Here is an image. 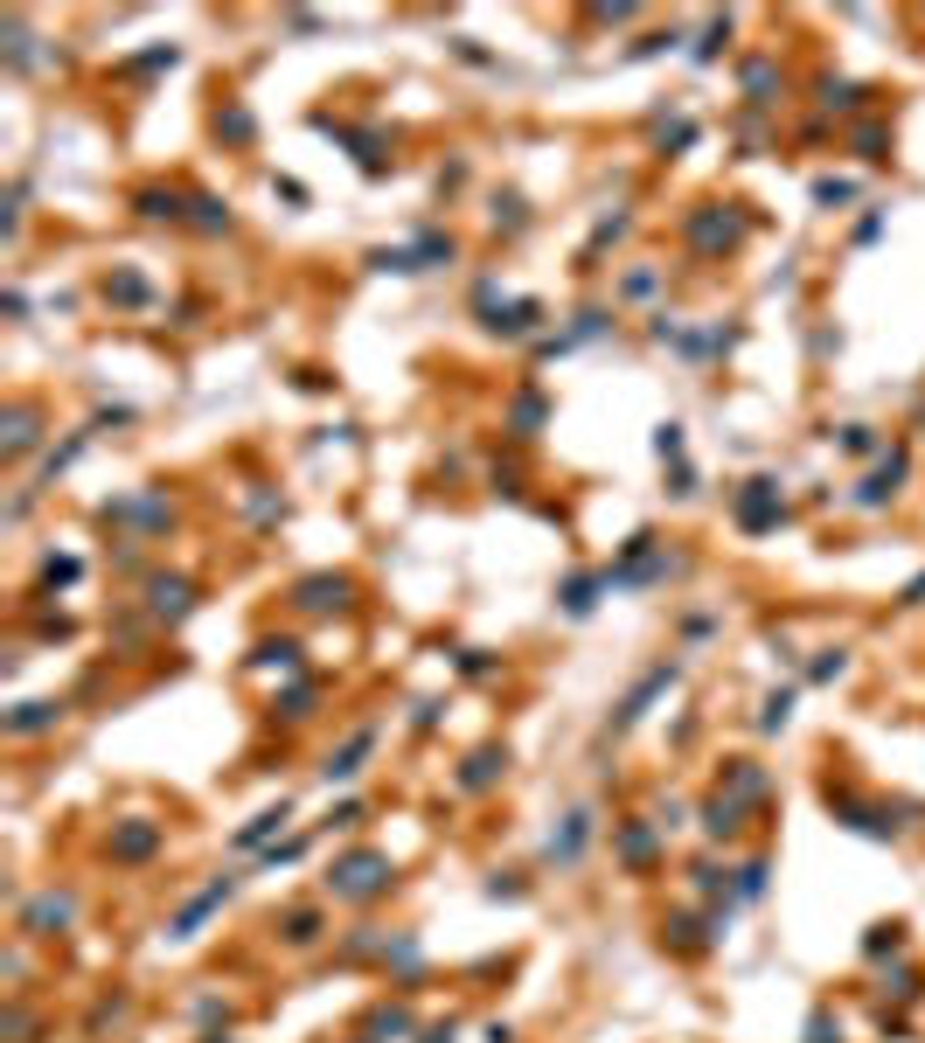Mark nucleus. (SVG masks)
Listing matches in <instances>:
<instances>
[{
  "instance_id": "5701e85b",
  "label": "nucleus",
  "mask_w": 925,
  "mask_h": 1043,
  "mask_svg": "<svg viewBox=\"0 0 925 1043\" xmlns=\"http://www.w3.org/2000/svg\"><path fill=\"white\" fill-rule=\"evenodd\" d=\"M188 209H195V223H202V230H230V209H223L216 195H195Z\"/></svg>"
},
{
  "instance_id": "72a5a7b5",
  "label": "nucleus",
  "mask_w": 925,
  "mask_h": 1043,
  "mask_svg": "<svg viewBox=\"0 0 925 1043\" xmlns=\"http://www.w3.org/2000/svg\"><path fill=\"white\" fill-rule=\"evenodd\" d=\"M842 668H849V654H842V647H828V654H821V661H814V682H835V675H842Z\"/></svg>"
},
{
  "instance_id": "dca6fc26",
  "label": "nucleus",
  "mask_w": 925,
  "mask_h": 1043,
  "mask_svg": "<svg viewBox=\"0 0 925 1043\" xmlns=\"http://www.w3.org/2000/svg\"><path fill=\"white\" fill-rule=\"evenodd\" d=\"M536 320H543V306H536V299H515V306H508V313H494L487 327H494V334H529Z\"/></svg>"
},
{
  "instance_id": "20e7f679",
  "label": "nucleus",
  "mask_w": 925,
  "mask_h": 1043,
  "mask_svg": "<svg viewBox=\"0 0 925 1043\" xmlns=\"http://www.w3.org/2000/svg\"><path fill=\"white\" fill-rule=\"evenodd\" d=\"M230 891H237V877H216V884H209L202 897H188V904H181V918L167 925V939H195V925H202V918H209V911H216V904H223Z\"/></svg>"
},
{
  "instance_id": "f03ea898",
  "label": "nucleus",
  "mask_w": 925,
  "mask_h": 1043,
  "mask_svg": "<svg viewBox=\"0 0 925 1043\" xmlns=\"http://www.w3.org/2000/svg\"><path fill=\"white\" fill-rule=\"evenodd\" d=\"M738 237H745V223H738L731 209H696V216H689V244H696V251H731Z\"/></svg>"
},
{
  "instance_id": "2f4dec72",
  "label": "nucleus",
  "mask_w": 925,
  "mask_h": 1043,
  "mask_svg": "<svg viewBox=\"0 0 925 1043\" xmlns=\"http://www.w3.org/2000/svg\"><path fill=\"white\" fill-rule=\"evenodd\" d=\"M745 91H752V105H766V91H772V63H752V70H745Z\"/></svg>"
},
{
  "instance_id": "e433bc0d",
  "label": "nucleus",
  "mask_w": 925,
  "mask_h": 1043,
  "mask_svg": "<svg viewBox=\"0 0 925 1043\" xmlns=\"http://www.w3.org/2000/svg\"><path fill=\"white\" fill-rule=\"evenodd\" d=\"M376 1030H383V1037H404V1030H411V1016H404V1009H383V1016H376Z\"/></svg>"
},
{
  "instance_id": "f3484780",
  "label": "nucleus",
  "mask_w": 925,
  "mask_h": 1043,
  "mask_svg": "<svg viewBox=\"0 0 925 1043\" xmlns=\"http://www.w3.org/2000/svg\"><path fill=\"white\" fill-rule=\"evenodd\" d=\"M286 814H293V807H286V800H279V807H265V814H258V821H251V828H244V835H237V849H258V842H272V835H279V828H286Z\"/></svg>"
},
{
  "instance_id": "b1692460",
  "label": "nucleus",
  "mask_w": 925,
  "mask_h": 1043,
  "mask_svg": "<svg viewBox=\"0 0 925 1043\" xmlns=\"http://www.w3.org/2000/svg\"><path fill=\"white\" fill-rule=\"evenodd\" d=\"M619 856H626V863H647V856H654V828H626V835H619Z\"/></svg>"
},
{
  "instance_id": "a878e982",
  "label": "nucleus",
  "mask_w": 925,
  "mask_h": 1043,
  "mask_svg": "<svg viewBox=\"0 0 925 1043\" xmlns=\"http://www.w3.org/2000/svg\"><path fill=\"white\" fill-rule=\"evenodd\" d=\"M766 897V863H745L738 870V904H759Z\"/></svg>"
},
{
  "instance_id": "2eb2a0df",
  "label": "nucleus",
  "mask_w": 925,
  "mask_h": 1043,
  "mask_svg": "<svg viewBox=\"0 0 925 1043\" xmlns=\"http://www.w3.org/2000/svg\"><path fill=\"white\" fill-rule=\"evenodd\" d=\"M606 585H613V578H571V585H564V612H571V619H585V612L599 605Z\"/></svg>"
},
{
  "instance_id": "ea45409f",
  "label": "nucleus",
  "mask_w": 925,
  "mask_h": 1043,
  "mask_svg": "<svg viewBox=\"0 0 925 1043\" xmlns=\"http://www.w3.org/2000/svg\"><path fill=\"white\" fill-rule=\"evenodd\" d=\"M425 1043H453V1030H425Z\"/></svg>"
},
{
  "instance_id": "9d476101",
  "label": "nucleus",
  "mask_w": 925,
  "mask_h": 1043,
  "mask_svg": "<svg viewBox=\"0 0 925 1043\" xmlns=\"http://www.w3.org/2000/svg\"><path fill=\"white\" fill-rule=\"evenodd\" d=\"M49 724H63V703H21V710L7 717V738H35V731H49Z\"/></svg>"
},
{
  "instance_id": "412c9836",
  "label": "nucleus",
  "mask_w": 925,
  "mask_h": 1043,
  "mask_svg": "<svg viewBox=\"0 0 925 1043\" xmlns=\"http://www.w3.org/2000/svg\"><path fill=\"white\" fill-rule=\"evenodd\" d=\"M258 668H300V640H265L258 647Z\"/></svg>"
},
{
  "instance_id": "393cba45",
  "label": "nucleus",
  "mask_w": 925,
  "mask_h": 1043,
  "mask_svg": "<svg viewBox=\"0 0 925 1043\" xmlns=\"http://www.w3.org/2000/svg\"><path fill=\"white\" fill-rule=\"evenodd\" d=\"M898 946H905V925H877V932L863 939V953H870V960H884V953H898Z\"/></svg>"
},
{
  "instance_id": "c756f323",
  "label": "nucleus",
  "mask_w": 925,
  "mask_h": 1043,
  "mask_svg": "<svg viewBox=\"0 0 925 1043\" xmlns=\"http://www.w3.org/2000/svg\"><path fill=\"white\" fill-rule=\"evenodd\" d=\"M140 216H167V223H174V216H181V195H154V188H147V195H140Z\"/></svg>"
},
{
  "instance_id": "c9c22d12",
  "label": "nucleus",
  "mask_w": 925,
  "mask_h": 1043,
  "mask_svg": "<svg viewBox=\"0 0 925 1043\" xmlns=\"http://www.w3.org/2000/svg\"><path fill=\"white\" fill-rule=\"evenodd\" d=\"M814 202H821V209H835V202H849V181H821V188H814Z\"/></svg>"
},
{
  "instance_id": "1a4fd4ad",
  "label": "nucleus",
  "mask_w": 925,
  "mask_h": 1043,
  "mask_svg": "<svg viewBox=\"0 0 925 1043\" xmlns=\"http://www.w3.org/2000/svg\"><path fill=\"white\" fill-rule=\"evenodd\" d=\"M154 849H160L154 821H126V828L112 835V856H126V863H140V856H154Z\"/></svg>"
},
{
  "instance_id": "4be33fe9",
  "label": "nucleus",
  "mask_w": 925,
  "mask_h": 1043,
  "mask_svg": "<svg viewBox=\"0 0 925 1043\" xmlns=\"http://www.w3.org/2000/svg\"><path fill=\"white\" fill-rule=\"evenodd\" d=\"M766 793V772L759 765H731V800H759Z\"/></svg>"
},
{
  "instance_id": "bb28decb",
  "label": "nucleus",
  "mask_w": 925,
  "mask_h": 1043,
  "mask_svg": "<svg viewBox=\"0 0 925 1043\" xmlns=\"http://www.w3.org/2000/svg\"><path fill=\"white\" fill-rule=\"evenodd\" d=\"M216 133H223V140H237V147H244V140H251V112H244V105H230V112H223V119H216Z\"/></svg>"
},
{
  "instance_id": "58836bf2",
  "label": "nucleus",
  "mask_w": 925,
  "mask_h": 1043,
  "mask_svg": "<svg viewBox=\"0 0 925 1043\" xmlns=\"http://www.w3.org/2000/svg\"><path fill=\"white\" fill-rule=\"evenodd\" d=\"M898 605H925V571L912 578V585H905V598H898Z\"/></svg>"
},
{
  "instance_id": "f8f14e48",
  "label": "nucleus",
  "mask_w": 925,
  "mask_h": 1043,
  "mask_svg": "<svg viewBox=\"0 0 925 1043\" xmlns=\"http://www.w3.org/2000/svg\"><path fill=\"white\" fill-rule=\"evenodd\" d=\"M369 745H376V731H355V738L334 751V758H327L320 772H327V779H355V772H362V758H369Z\"/></svg>"
},
{
  "instance_id": "cd10ccee",
  "label": "nucleus",
  "mask_w": 925,
  "mask_h": 1043,
  "mask_svg": "<svg viewBox=\"0 0 925 1043\" xmlns=\"http://www.w3.org/2000/svg\"><path fill=\"white\" fill-rule=\"evenodd\" d=\"M105 293H112V299H126V306H140V299H147V279L119 272V279H105Z\"/></svg>"
},
{
  "instance_id": "f257e3e1",
  "label": "nucleus",
  "mask_w": 925,
  "mask_h": 1043,
  "mask_svg": "<svg viewBox=\"0 0 925 1043\" xmlns=\"http://www.w3.org/2000/svg\"><path fill=\"white\" fill-rule=\"evenodd\" d=\"M390 856L383 849H355V856H341L334 870H327V891L334 897H348V904H369L376 891H390Z\"/></svg>"
},
{
  "instance_id": "4468645a",
  "label": "nucleus",
  "mask_w": 925,
  "mask_h": 1043,
  "mask_svg": "<svg viewBox=\"0 0 925 1043\" xmlns=\"http://www.w3.org/2000/svg\"><path fill=\"white\" fill-rule=\"evenodd\" d=\"M147 598H154V619H181V612H188V585H181V578H154Z\"/></svg>"
},
{
  "instance_id": "6ab92c4d",
  "label": "nucleus",
  "mask_w": 925,
  "mask_h": 1043,
  "mask_svg": "<svg viewBox=\"0 0 925 1043\" xmlns=\"http://www.w3.org/2000/svg\"><path fill=\"white\" fill-rule=\"evenodd\" d=\"M28 446H35V411H7V459H21Z\"/></svg>"
},
{
  "instance_id": "c85d7f7f",
  "label": "nucleus",
  "mask_w": 925,
  "mask_h": 1043,
  "mask_svg": "<svg viewBox=\"0 0 925 1043\" xmlns=\"http://www.w3.org/2000/svg\"><path fill=\"white\" fill-rule=\"evenodd\" d=\"M793 717V689H779V696H766V717H759V731H779Z\"/></svg>"
},
{
  "instance_id": "9b49d317",
  "label": "nucleus",
  "mask_w": 925,
  "mask_h": 1043,
  "mask_svg": "<svg viewBox=\"0 0 925 1043\" xmlns=\"http://www.w3.org/2000/svg\"><path fill=\"white\" fill-rule=\"evenodd\" d=\"M585 842H592V814H571V821H564V835H550V863H578V856H585Z\"/></svg>"
},
{
  "instance_id": "4c0bfd02",
  "label": "nucleus",
  "mask_w": 925,
  "mask_h": 1043,
  "mask_svg": "<svg viewBox=\"0 0 925 1043\" xmlns=\"http://www.w3.org/2000/svg\"><path fill=\"white\" fill-rule=\"evenodd\" d=\"M807 1043H842V1037L828 1030V1016H814V1023H807Z\"/></svg>"
},
{
  "instance_id": "423d86ee",
  "label": "nucleus",
  "mask_w": 925,
  "mask_h": 1043,
  "mask_svg": "<svg viewBox=\"0 0 925 1043\" xmlns=\"http://www.w3.org/2000/svg\"><path fill=\"white\" fill-rule=\"evenodd\" d=\"M293 605L300 612H334V605H348V578H300Z\"/></svg>"
},
{
  "instance_id": "a211bd4d",
  "label": "nucleus",
  "mask_w": 925,
  "mask_h": 1043,
  "mask_svg": "<svg viewBox=\"0 0 925 1043\" xmlns=\"http://www.w3.org/2000/svg\"><path fill=\"white\" fill-rule=\"evenodd\" d=\"M279 932H286V946H313L320 939V911H286Z\"/></svg>"
},
{
  "instance_id": "7c9ffc66",
  "label": "nucleus",
  "mask_w": 925,
  "mask_h": 1043,
  "mask_svg": "<svg viewBox=\"0 0 925 1043\" xmlns=\"http://www.w3.org/2000/svg\"><path fill=\"white\" fill-rule=\"evenodd\" d=\"M307 703H313V689L300 682V689H286V696H279V717H293V724H300V717H307Z\"/></svg>"
},
{
  "instance_id": "473e14b6",
  "label": "nucleus",
  "mask_w": 925,
  "mask_h": 1043,
  "mask_svg": "<svg viewBox=\"0 0 925 1043\" xmlns=\"http://www.w3.org/2000/svg\"><path fill=\"white\" fill-rule=\"evenodd\" d=\"M536 418H543V397H536V390H529V397H515V432H529Z\"/></svg>"
},
{
  "instance_id": "aec40b11",
  "label": "nucleus",
  "mask_w": 925,
  "mask_h": 1043,
  "mask_svg": "<svg viewBox=\"0 0 925 1043\" xmlns=\"http://www.w3.org/2000/svg\"><path fill=\"white\" fill-rule=\"evenodd\" d=\"M703 828H710V835H738V800H731V793L710 800V807H703Z\"/></svg>"
},
{
  "instance_id": "6e6552de",
  "label": "nucleus",
  "mask_w": 925,
  "mask_h": 1043,
  "mask_svg": "<svg viewBox=\"0 0 925 1043\" xmlns=\"http://www.w3.org/2000/svg\"><path fill=\"white\" fill-rule=\"evenodd\" d=\"M70 925V897H35L28 911H21V932H35V939H49V932H63Z\"/></svg>"
},
{
  "instance_id": "ddd939ff",
  "label": "nucleus",
  "mask_w": 925,
  "mask_h": 1043,
  "mask_svg": "<svg viewBox=\"0 0 925 1043\" xmlns=\"http://www.w3.org/2000/svg\"><path fill=\"white\" fill-rule=\"evenodd\" d=\"M501 765H508V751H473V758H466V772H460V786H466V793L494 786V779H501Z\"/></svg>"
},
{
  "instance_id": "39448f33",
  "label": "nucleus",
  "mask_w": 925,
  "mask_h": 1043,
  "mask_svg": "<svg viewBox=\"0 0 925 1043\" xmlns=\"http://www.w3.org/2000/svg\"><path fill=\"white\" fill-rule=\"evenodd\" d=\"M738 522H745V529H772V522H779V487H772V480H752V487L738 494Z\"/></svg>"
},
{
  "instance_id": "7ed1b4c3",
  "label": "nucleus",
  "mask_w": 925,
  "mask_h": 1043,
  "mask_svg": "<svg viewBox=\"0 0 925 1043\" xmlns=\"http://www.w3.org/2000/svg\"><path fill=\"white\" fill-rule=\"evenodd\" d=\"M675 675H682L675 661H668V668H654V675H647V682H640V689H633V696H626V703H619V710H613V731H633V724L647 717V703H654V696H661V689H668Z\"/></svg>"
},
{
  "instance_id": "f704fd0d",
  "label": "nucleus",
  "mask_w": 925,
  "mask_h": 1043,
  "mask_svg": "<svg viewBox=\"0 0 925 1043\" xmlns=\"http://www.w3.org/2000/svg\"><path fill=\"white\" fill-rule=\"evenodd\" d=\"M654 452H661V459H682V425H661V432H654Z\"/></svg>"
},
{
  "instance_id": "0eeeda50",
  "label": "nucleus",
  "mask_w": 925,
  "mask_h": 1043,
  "mask_svg": "<svg viewBox=\"0 0 925 1043\" xmlns=\"http://www.w3.org/2000/svg\"><path fill=\"white\" fill-rule=\"evenodd\" d=\"M898 480H905V452H891V459H884V466L856 487V508H884V501L898 494Z\"/></svg>"
}]
</instances>
